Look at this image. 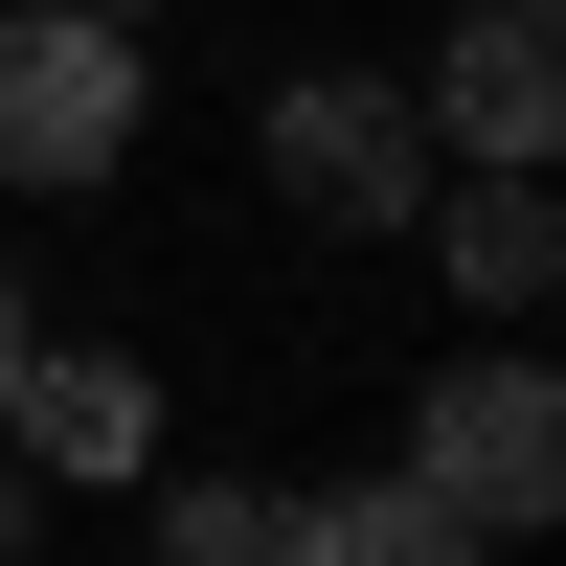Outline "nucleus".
Wrapping results in <instances>:
<instances>
[{"instance_id": "nucleus-1", "label": "nucleus", "mask_w": 566, "mask_h": 566, "mask_svg": "<svg viewBox=\"0 0 566 566\" xmlns=\"http://www.w3.org/2000/svg\"><path fill=\"white\" fill-rule=\"evenodd\" d=\"M408 522H431V566L566 522V386L522 340H499V363H431V408H408Z\"/></svg>"}, {"instance_id": "nucleus-2", "label": "nucleus", "mask_w": 566, "mask_h": 566, "mask_svg": "<svg viewBox=\"0 0 566 566\" xmlns=\"http://www.w3.org/2000/svg\"><path fill=\"white\" fill-rule=\"evenodd\" d=\"M136 23L114 0H0V181H114L136 159Z\"/></svg>"}, {"instance_id": "nucleus-3", "label": "nucleus", "mask_w": 566, "mask_h": 566, "mask_svg": "<svg viewBox=\"0 0 566 566\" xmlns=\"http://www.w3.org/2000/svg\"><path fill=\"white\" fill-rule=\"evenodd\" d=\"M272 205H295V227H408V205H431V114L363 91V69L272 91Z\"/></svg>"}, {"instance_id": "nucleus-4", "label": "nucleus", "mask_w": 566, "mask_h": 566, "mask_svg": "<svg viewBox=\"0 0 566 566\" xmlns=\"http://www.w3.org/2000/svg\"><path fill=\"white\" fill-rule=\"evenodd\" d=\"M0 431L45 453V476H159V363H114V340H69V363H0Z\"/></svg>"}, {"instance_id": "nucleus-5", "label": "nucleus", "mask_w": 566, "mask_h": 566, "mask_svg": "<svg viewBox=\"0 0 566 566\" xmlns=\"http://www.w3.org/2000/svg\"><path fill=\"white\" fill-rule=\"evenodd\" d=\"M431 114L476 136V159H544L566 136V0H476V23L431 45Z\"/></svg>"}, {"instance_id": "nucleus-6", "label": "nucleus", "mask_w": 566, "mask_h": 566, "mask_svg": "<svg viewBox=\"0 0 566 566\" xmlns=\"http://www.w3.org/2000/svg\"><path fill=\"white\" fill-rule=\"evenodd\" d=\"M408 227H431V272H453L476 317H544V295H566V205H544V159H476L453 205H408Z\"/></svg>"}, {"instance_id": "nucleus-7", "label": "nucleus", "mask_w": 566, "mask_h": 566, "mask_svg": "<svg viewBox=\"0 0 566 566\" xmlns=\"http://www.w3.org/2000/svg\"><path fill=\"white\" fill-rule=\"evenodd\" d=\"M159 544L181 566H295V499L272 476H159Z\"/></svg>"}, {"instance_id": "nucleus-8", "label": "nucleus", "mask_w": 566, "mask_h": 566, "mask_svg": "<svg viewBox=\"0 0 566 566\" xmlns=\"http://www.w3.org/2000/svg\"><path fill=\"white\" fill-rule=\"evenodd\" d=\"M0 363H23V272H0Z\"/></svg>"}]
</instances>
